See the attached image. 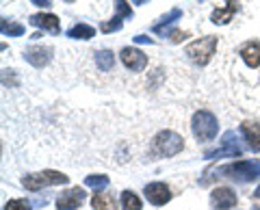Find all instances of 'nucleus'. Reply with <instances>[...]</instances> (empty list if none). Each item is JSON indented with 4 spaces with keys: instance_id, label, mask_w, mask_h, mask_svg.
<instances>
[{
    "instance_id": "nucleus-1",
    "label": "nucleus",
    "mask_w": 260,
    "mask_h": 210,
    "mask_svg": "<svg viewBox=\"0 0 260 210\" xmlns=\"http://www.w3.org/2000/svg\"><path fill=\"white\" fill-rule=\"evenodd\" d=\"M217 178H228L234 182H254L260 178V160H239L215 169Z\"/></svg>"
},
{
    "instance_id": "nucleus-2",
    "label": "nucleus",
    "mask_w": 260,
    "mask_h": 210,
    "mask_svg": "<svg viewBox=\"0 0 260 210\" xmlns=\"http://www.w3.org/2000/svg\"><path fill=\"white\" fill-rule=\"evenodd\" d=\"M215 48H217V37L206 35V37H200V39H195V42H191L184 48V54L189 56L195 65L204 67V65H208V61L213 59Z\"/></svg>"
},
{
    "instance_id": "nucleus-3",
    "label": "nucleus",
    "mask_w": 260,
    "mask_h": 210,
    "mask_svg": "<svg viewBox=\"0 0 260 210\" xmlns=\"http://www.w3.org/2000/svg\"><path fill=\"white\" fill-rule=\"evenodd\" d=\"M191 130H193L198 141H213L219 132V122L210 111L202 109V111L195 113L193 119H191Z\"/></svg>"
},
{
    "instance_id": "nucleus-4",
    "label": "nucleus",
    "mask_w": 260,
    "mask_h": 210,
    "mask_svg": "<svg viewBox=\"0 0 260 210\" xmlns=\"http://www.w3.org/2000/svg\"><path fill=\"white\" fill-rule=\"evenodd\" d=\"M184 139L174 130H160L152 141V152L156 156H176L178 152H182Z\"/></svg>"
},
{
    "instance_id": "nucleus-5",
    "label": "nucleus",
    "mask_w": 260,
    "mask_h": 210,
    "mask_svg": "<svg viewBox=\"0 0 260 210\" xmlns=\"http://www.w3.org/2000/svg\"><path fill=\"white\" fill-rule=\"evenodd\" d=\"M70 178L61 173V171H52V169H46V171H39V173H30V176H24L22 178V184L26 187L28 191H42L46 187H54V184H68Z\"/></svg>"
},
{
    "instance_id": "nucleus-6",
    "label": "nucleus",
    "mask_w": 260,
    "mask_h": 210,
    "mask_svg": "<svg viewBox=\"0 0 260 210\" xmlns=\"http://www.w3.org/2000/svg\"><path fill=\"white\" fill-rule=\"evenodd\" d=\"M243 154V145L239 143V136L234 130H228L223 134V141H221V148L213 150V152H206L204 158H234V156H241Z\"/></svg>"
},
{
    "instance_id": "nucleus-7",
    "label": "nucleus",
    "mask_w": 260,
    "mask_h": 210,
    "mask_svg": "<svg viewBox=\"0 0 260 210\" xmlns=\"http://www.w3.org/2000/svg\"><path fill=\"white\" fill-rule=\"evenodd\" d=\"M119 59L130 72H141L148 65V56H145L139 48H124V50L119 52Z\"/></svg>"
},
{
    "instance_id": "nucleus-8",
    "label": "nucleus",
    "mask_w": 260,
    "mask_h": 210,
    "mask_svg": "<svg viewBox=\"0 0 260 210\" xmlns=\"http://www.w3.org/2000/svg\"><path fill=\"white\" fill-rule=\"evenodd\" d=\"M85 197H87V193L80 187L68 189V191L61 193L59 199H56V208H59V210H76L85 201Z\"/></svg>"
},
{
    "instance_id": "nucleus-9",
    "label": "nucleus",
    "mask_w": 260,
    "mask_h": 210,
    "mask_svg": "<svg viewBox=\"0 0 260 210\" xmlns=\"http://www.w3.org/2000/svg\"><path fill=\"white\" fill-rule=\"evenodd\" d=\"M52 59V50L48 46H30L24 50V61L32 67H46Z\"/></svg>"
},
{
    "instance_id": "nucleus-10",
    "label": "nucleus",
    "mask_w": 260,
    "mask_h": 210,
    "mask_svg": "<svg viewBox=\"0 0 260 210\" xmlns=\"http://www.w3.org/2000/svg\"><path fill=\"white\" fill-rule=\"evenodd\" d=\"M145 197H148V201L152 206H165L169 199H172V191H169V187L165 182H152L145 187Z\"/></svg>"
},
{
    "instance_id": "nucleus-11",
    "label": "nucleus",
    "mask_w": 260,
    "mask_h": 210,
    "mask_svg": "<svg viewBox=\"0 0 260 210\" xmlns=\"http://www.w3.org/2000/svg\"><path fill=\"white\" fill-rule=\"evenodd\" d=\"M210 204H213L215 210H230L237 204V193L228 187H217L210 193Z\"/></svg>"
},
{
    "instance_id": "nucleus-12",
    "label": "nucleus",
    "mask_w": 260,
    "mask_h": 210,
    "mask_svg": "<svg viewBox=\"0 0 260 210\" xmlns=\"http://www.w3.org/2000/svg\"><path fill=\"white\" fill-rule=\"evenodd\" d=\"M28 22L32 24V26L44 28V30H50V33H54V35L61 33L59 18L52 15V13H35V15H30V18H28Z\"/></svg>"
},
{
    "instance_id": "nucleus-13",
    "label": "nucleus",
    "mask_w": 260,
    "mask_h": 210,
    "mask_svg": "<svg viewBox=\"0 0 260 210\" xmlns=\"http://www.w3.org/2000/svg\"><path fill=\"white\" fill-rule=\"evenodd\" d=\"M239 54H241V59L245 61L247 67H251V69L260 67V42H247V44H243Z\"/></svg>"
},
{
    "instance_id": "nucleus-14",
    "label": "nucleus",
    "mask_w": 260,
    "mask_h": 210,
    "mask_svg": "<svg viewBox=\"0 0 260 210\" xmlns=\"http://www.w3.org/2000/svg\"><path fill=\"white\" fill-rule=\"evenodd\" d=\"M241 132L245 136L247 145L254 152H260V124L256 122H243L241 124Z\"/></svg>"
},
{
    "instance_id": "nucleus-15",
    "label": "nucleus",
    "mask_w": 260,
    "mask_h": 210,
    "mask_svg": "<svg viewBox=\"0 0 260 210\" xmlns=\"http://www.w3.org/2000/svg\"><path fill=\"white\" fill-rule=\"evenodd\" d=\"M91 208L93 210H115L117 208V201L111 193H104V191H95L93 197H91Z\"/></svg>"
},
{
    "instance_id": "nucleus-16",
    "label": "nucleus",
    "mask_w": 260,
    "mask_h": 210,
    "mask_svg": "<svg viewBox=\"0 0 260 210\" xmlns=\"http://www.w3.org/2000/svg\"><path fill=\"white\" fill-rule=\"evenodd\" d=\"M237 9H239V5L234 3V0H228V5L223 7V9H215L213 11V15H210V22H213V24H228L234 18Z\"/></svg>"
},
{
    "instance_id": "nucleus-17",
    "label": "nucleus",
    "mask_w": 260,
    "mask_h": 210,
    "mask_svg": "<svg viewBox=\"0 0 260 210\" xmlns=\"http://www.w3.org/2000/svg\"><path fill=\"white\" fill-rule=\"evenodd\" d=\"M180 18H182V9H178V7H174V9L169 11L167 15H162L160 22L154 24L152 30H154V33H156V35H162V33H165V30H167L169 24H174L176 20H180Z\"/></svg>"
},
{
    "instance_id": "nucleus-18",
    "label": "nucleus",
    "mask_w": 260,
    "mask_h": 210,
    "mask_svg": "<svg viewBox=\"0 0 260 210\" xmlns=\"http://www.w3.org/2000/svg\"><path fill=\"white\" fill-rule=\"evenodd\" d=\"M68 37L70 39H91V37H95V28L89 26V24H74V26L68 30Z\"/></svg>"
},
{
    "instance_id": "nucleus-19",
    "label": "nucleus",
    "mask_w": 260,
    "mask_h": 210,
    "mask_svg": "<svg viewBox=\"0 0 260 210\" xmlns=\"http://www.w3.org/2000/svg\"><path fill=\"white\" fill-rule=\"evenodd\" d=\"M95 65L100 67V72H111L115 67V54L111 50H100L95 52Z\"/></svg>"
},
{
    "instance_id": "nucleus-20",
    "label": "nucleus",
    "mask_w": 260,
    "mask_h": 210,
    "mask_svg": "<svg viewBox=\"0 0 260 210\" xmlns=\"http://www.w3.org/2000/svg\"><path fill=\"white\" fill-rule=\"evenodd\" d=\"M0 30H3V35H7V37H20V35H24V26H22V24L11 22L7 18H3V22H0Z\"/></svg>"
},
{
    "instance_id": "nucleus-21",
    "label": "nucleus",
    "mask_w": 260,
    "mask_h": 210,
    "mask_svg": "<svg viewBox=\"0 0 260 210\" xmlns=\"http://www.w3.org/2000/svg\"><path fill=\"white\" fill-rule=\"evenodd\" d=\"M121 208L124 210H141V199L135 195L133 191L121 193Z\"/></svg>"
},
{
    "instance_id": "nucleus-22",
    "label": "nucleus",
    "mask_w": 260,
    "mask_h": 210,
    "mask_svg": "<svg viewBox=\"0 0 260 210\" xmlns=\"http://www.w3.org/2000/svg\"><path fill=\"white\" fill-rule=\"evenodd\" d=\"M85 184H87L89 189L102 191V189L109 184V176H104V173H93V176H87V178H85Z\"/></svg>"
},
{
    "instance_id": "nucleus-23",
    "label": "nucleus",
    "mask_w": 260,
    "mask_h": 210,
    "mask_svg": "<svg viewBox=\"0 0 260 210\" xmlns=\"http://www.w3.org/2000/svg\"><path fill=\"white\" fill-rule=\"evenodd\" d=\"M100 30H102V33H115V30H121V18H119V15H115L111 22H102Z\"/></svg>"
},
{
    "instance_id": "nucleus-24",
    "label": "nucleus",
    "mask_w": 260,
    "mask_h": 210,
    "mask_svg": "<svg viewBox=\"0 0 260 210\" xmlns=\"http://www.w3.org/2000/svg\"><path fill=\"white\" fill-rule=\"evenodd\" d=\"M5 210H32V206L26 199H11L5 204Z\"/></svg>"
},
{
    "instance_id": "nucleus-25",
    "label": "nucleus",
    "mask_w": 260,
    "mask_h": 210,
    "mask_svg": "<svg viewBox=\"0 0 260 210\" xmlns=\"http://www.w3.org/2000/svg\"><path fill=\"white\" fill-rule=\"evenodd\" d=\"M115 9L119 18H133V9H130L128 0H115Z\"/></svg>"
},
{
    "instance_id": "nucleus-26",
    "label": "nucleus",
    "mask_w": 260,
    "mask_h": 210,
    "mask_svg": "<svg viewBox=\"0 0 260 210\" xmlns=\"http://www.w3.org/2000/svg\"><path fill=\"white\" fill-rule=\"evenodd\" d=\"M162 35L169 37V42L172 44H180V42H184V39L189 37V33H180V30H176V28H167Z\"/></svg>"
},
{
    "instance_id": "nucleus-27",
    "label": "nucleus",
    "mask_w": 260,
    "mask_h": 210,
    "mask_svg": "<svg viewBox=\"0 0 260 210\" xmlns=\"http://www.w3.org/2000/svg\"><path fill=\"white\" fill-rule=\"evenodd\" d=\"M135 44H152V37H148V35H137L135 37Z\"/></svg>"
},
{
    "instance_id": "nucleus-28",
    "label": "nucleus",
    "mask_w": 260,
    "mask_h": 210,
    "mask_svg": "<svg viewBox=\"0 0 260 210\" xmlns=\"http://www.w3.org/2000/svg\"><path fill=\"white\" fill-rule=\"evenodd\" d=\"M32 5H37V7H50L52 5V0H30Z\"/></svg>"
},
{
    "instance_id": "nucleus-29",
    "label": "nucleus",
    "mask_w": 260,
    "mask_h": 210,
    "mask_svg": "<svg viewBox=\"0 0 260 210\" xmlns=\"http://www.w3.org/2000/svg\"><path fill=\"white\" fill-rule=\"evenodd\" d=\"M135 5H145V3H150V0H133Z\"/></svg>"
},
{
    "instance_id": "nucleus-30",
    "label": "nucleus",
    "mask_w": 260,
    "mask_h": 210,
    "mask_svg": "<svg viewBox=\"0 0 260 210\" xmlns=\"http://www.w3.org/2000/svg\"><path fill=\"white\" fill-rule=\"evenodd\" d=\"M254 197H258V199H260V187H258V189L254 191Z\"/></svg>"
},
{
    "instance_id": "nucleus-31",
    "label": "nucleus",
    "mask_w": 260,
    "mask_h": 210,
    "mask_svg": "<svg viewBox=\"0 0 260 210\" xmlns=\"http://www.w3.org/2000/svg\"><path fill=\"white\" fill-rule=\"evenodd\" d=\"M65 3H74V0H65Z\"/></svg>"
},
{
    "instance_id": "nucleus-32",
    "label": "nucleus",
    "mask_w": 260,
    "mask_h": 210,
    "mask_svg": "<svg viewBox=\"0 0 260 210\" xmlns=\"http://www.w3.org/2000/svg\"><path fill=\"white\" fill-rule=\"evenodd\" d=\"M254 210H260V206H256V208H254Z\"/></svg>"
}]
</instances>
